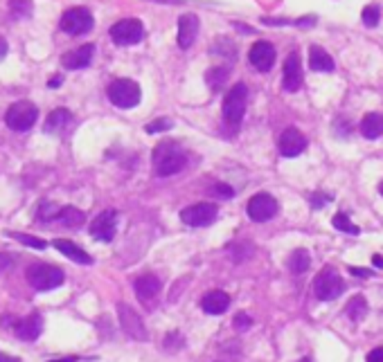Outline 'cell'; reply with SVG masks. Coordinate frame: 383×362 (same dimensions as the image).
Segmentation results:
<instances>
[{
	"mask_svg": "<svg viewBox=\"0 0 383 362\" xmlns=\"http://www.w3.org/2000/svg\"><path fill=\"white\" fill-rule=\"evenodd\" d=\"M361 21L368 25V28H377L379 21H381V10L379 5H368L361 14Z\"/></svg>",
	"mask_w": 383,
	"mask_h": 362,
	"instance_id": "1f68e13d",
	"label": "cell"
},
{
	"mask_svg": "<svg viewBox=\"0 0 383 362\" xmlns=\"http://www.w3.org/2000/svg\"><path fill=\"white\" fill-rule=\"evenodd\" d=\"M92 57H95V46H92V43H86V46L77 48L72 52H66L61 63L66 70H81V68L90 66Z\"/></svg>",
	"mask_w": 383,
	"mask_h": 362,
	"instance_id": "2e32d148",
	"label": "cell"
},
{
	"mask_svg": "<svg viewBox=\"0 0 383 362\" xmlns=\"http://www.w3.org/2000/svg\"><path fill=\"white\" fill-rule=\"evenodd\" d=\"M59 223L66 228H81L84 225V212L81 210H77V207H63L61 212H59Z\"/></svg>",
	"mask_w": 383,
	"mask_h": 362,
	"instance_id": "4316f807",
	"label": "cell"
},
{
	"mask_svg": "<svg viewBox=\"0 0 383 362\" xmlns=\"http://www.w3.org/2000/svg\"><path fill=\"white\" fill-rule=\"evenodd\" d=\"M277 146H279V153H282L284 158H295V155H300L306 149V137L302 131H297V128L291 126L282 133Z\"/></svg>",
	"mask_w": 383,
	"mask_h": 362,
	"instance_id": "5bb4252c",
	"label": "cell"
},
{
	"mask_svg": "<svg viewBox=\"0 0 383 362\" xmlns=\"http://www.w3.org/2000/svg\"><path fill=\"white\" fill-rule=\"evenodd\" d=\"M0 362H19V358H10V356H3V353H0Z\"/></svg>",
	"mask_w": 383,
	"mask_h": 362,
	"instance_id": "7bdbcfd3",
	"label": "cell"
},
{
	"mask_svg": "<svg viewBox=\"0 0 383 362\" xmlns=\"http://www.w3.org/2000/svg\"><path fill=\"white\" fill-rule=\"evenodd\" d=\"M309 68L313 72H331L334 70V59L327 54V50L313 46L309 50Z\"/></svg>",
	"mask_w": 383,
	"mask_h": 362,
	"instance_id": "7402d4cb",
	"label": "cell"
},
{
	"mask_svg": "<svg viewBox=\"0 0 383 362\" xmlns=\"http://www.w3.org/2000/svg\"><path fill=\"white\" fill-rule=\"evenodd\" d=\"M7 237H12V239L19 241V243H23V245H30V248H37V250H43V248L48 245L46 241L34 239V237H28V234H21V232H10V234H7Z\"/></svg>",
	"mask_w": 383,
	"mask_h": 362,
	"instance_id": "d6a6232c",
	"label": "cell"
},
{
	"mask_svg": "<svg viewBox=\"0 0 383 362\" xmlns=\"http://www.w3.org/2000/svg\"><path fill=\"white\" fill-rule=\"evenodd\" d=\"M286 265H288V270H291L293 274H302V272H306L309 270V265H311V254L306 252V250H295V252L288 257V261H286Z\"/></svg>",
	"mask_w": 383,
	"mask_h": 362,
	"instance_id": "d4e9b609",
	"label": "cell"
},
{
	"mask_svg": "<svg viewBox=\"0 0 383 362\" xmlns=\"http://www.w3.org/2000/svg\"><path fill=\"white\" fill-rule=\"evenodd\" d=\"M59 207L55 203H50V201H41L39 205V210H37V219L39 223H50V221H55L59 217Z\"/></svg>",
	"mask_w": 383,
	"mask_h": 362,
	"instance_id": "83f0119b",
	"label": "cell"
},
{
	"mask_svg": "<svg viewBox=\"0 0 383 362\" xmlns=\"http://www.w3.org/2000/svg\"><path fill=\"white\" fill-rule=\"evenodd\" d=\"M379 194H381V196H383V183H381V185H379Z\"/></svg>",
	"mask_w": 383,
	"mask_h": 362,
	"instance_id": "bcb514c9",
	"label": "cell"
},
{
	"mask_svg": "<svg viewBox=\"0 0 383 362\" xmlns=\"http://www.w3.org/2000/svg\"><path fill=\"white\" fill-rule=\"evenodd\" d=\"M230 306V297L224 290H210L206 297L201 299V308L206 310L208 315H221L226 313Z\"/></svg>",
	"mask_w": 383,
	"mask_h": 362,
	"instance_id": "ffe728a7",
	"label": "cell"
},
{
	"mask_svg": "<svg viewBox=\"0 0 383 362\" xmlns=\"http://www.w3.org/2000/svg\"><path fill=\"white\" fill-rule=\"evenodd\" d=\"M153 171L156 176H174L178 171H183L187 165V155L183 151V146L178 142H160L156 149H153Z\"/></svg>",
	"mask_w": 383,
	"mask_h": 362,
	"instance_id": "6da1fadb",
	"label": "cell"
},
{
	"mask_svg": "<svg viewBox=\"0 0 383 362\" xmlns=\"http://www.w3.org/2000/svg\"><path fill=\"white\" fill-rule=\"evenodd\" d=\"M212 194L215 196H219V198H233V187H228L226 183H219V185H215L212 187Z\"/></svg>",
	"mask_w": 383,
	"mask_h": 362,
	"instance_id": "d590c367",
	"label": "cell"
},
{
	"mask_svg": "<svg viewBox=\"0 0 383 362\" xmlns=\"http://www.w3.org/2000/svg\"><path fill=\"white\" fill-rule=\"evenodd\" d=\"M282 86H284L286 92L300 90V86H302V63H300V54H297V52H291V54L286 57Z\"/></svg>",
	"mask_w": 383,
	"mask_h": 362,
	"instance_id": "9a60e30c",
	"label": "cell"
},
{
	"mask_svg": "<svg viewBox=\"0 0 383 362\" xmlns=\"http://www.w3.org/2000/svg\"><path fill=\"white\" fill-rule=\"evenodd\" d=\"M55 248H57L61 254H66L68 259H70V261H75V263H81V265H90V263H92V257L86 252V250H81L79 245H75L72 241L57 239V241H55Z\"/></svg>",
	"mask_w": 383,
	"mask_h": 362,
	"instance_id": "44dd1931",
	"label": "cell"
},
{
	"mask_svg": "<svg viewBox=\"0 0 383 362\" xmlns=\"http://www.w3.org/2000/svg\"><path fill=\"white\" fill-rule=\"evenodd\" d=\"M37 117H39V110L37 106H34L32 101H16L12 103L10 108H7V113H5V122L7 126L12 128V131H28V128L34 126V122H37Z\"/></svg>",
	"mask_w": 383,
	"mask_h": 362,
	"instance_id": "8992f818",
	"label": "cell"
},
{
	"mask_svg": "<svg viewBox=\"0 0 383 362\" xmlns=\"http://www.w3.org/2000/svg\"><path fill=\"white\" fill-rule=\"evenodd\" d=\"M199 34V19L194 14H185L178 19V46L187 50Z\"/></svg>",
	"mask_w": 383,
	"mask_h": 362,
	"instance_id": "ac0fdd59",
	"label": "cell"
},
{
	"mask_svg": "<svg viewBox=\"0 0 383 362\" xmlns=\"http://www.w3.org/2000/svg\"><path fill=\"white\" fill-rule=\"evenodd\" d=\"M246 103H248V88L244 83L233 86L224 97V119L230 126H239L246 113Z\"/></svg>",
	"mask_w": 383,
	"mask_h": 362,
	"instance_id": "277c9868",
	"label": "cell"
},
{
	"mask_svg": "<svg viewBox=\"0 0 383 362\" xmlns=\"http://www.w3.org/2000/svg\"><path fill=\"white\" fill-rule=\"evenodd\" d=\"M331 223H334V228L340 230V232H345V234H359V225H354V223L350 221V217L343 212H338L334 219H331Z\"/></svg>",
	"mask_w": 383,
	"mask_h": 362,
	"instance_id": "f1b7e54d",
	"label": "cell"
},
{
	"mask_svg": "<svg viewBox=\"0 0 383 362\" xmlns=\"http://www.w3.org/2000/svg\"><path fill=\"white\" fill-rule=\"evenodd\" d=\"M144 37V28L138 19H124V21H117L113 28H110V39L117 46H135V43H140Z\"/></svg>",
	"mask_w": 383,
	"mask_h": 362,
	"instance_id": "ba28073f",
	"label": "cell"
},
{
	"mask_svg": "<svg viewBox=\"0 0 383 362\" xmlns=\"http://www.w3.org/2000/svg\"><path fill=\"white\" fill-rule=\"evenodd\" d=\"M10 12L14 19H30L32 16V3L30 0H10Z\"/></svg>",
	"mask_w": 383,
	"mask_h": 362,
	"instance_id": "4dcf8cb0",
	"label": "cell"
},
{
	"mask_svg": "<svg viewBox=\"0 0 383 362\" xmlns=\"http://www.w3.org/2000/svg\"><path fill=\"white\" fill-rule=\"evenodd\" d=\"M345 313L352 322H361L363 317L368 315V301H365V297H361V295H354L350 301H347Z\"/></svg>",
	"mask_w": 383,
	"mask_h": 362,
	"instance_id": "484cf974",
	"label": "cell"
},
{
	"mask_svg": "<svg viewBox=\"0 0 383 362\" xmlns=\"http://www.w3.org/2000/svg\"><path fill=\"white\" fill-rule=\"evenodd\" d=\"M361 133L368 140H377L383 135V115L381 113H368L361 122Z\"/></svg>",
	"mask_w": 383,
	"mask_h": 362,
	"instance_id": "603a6c76",
	"label": "cell"
},
{
	"mask_svg": "<svg viewBox=\"0 0 383 362\" xmlns=\"http://www.w3.org/2000/svg\"><path fill=\"white\" fill-rule=\"evenodd\" d=\"M226 79H228V68H212V70H208V74H206V81L212 90L221 88V86L226 83Z\"/></svg>",
	"mask_w": 383,
	"mask_h": 362,
	"instance_id": "f546056e",
	"label": "cell"
},
{
	"mask_svg": "<svg viewBox=\"0 0 383 362\" xmlns=\"http://www.w3.org/2000/svg\"><path fill=\"white\" fill-rule=\"evenodd\" d=\"M251 326H253L251 315H246V313H237L235 315V329L246 331V329H251Z\"/></svg>",
	"mask_w": 383,
	"mask_h": 362,
	"instance_id": "e575fe53",
	"label": "cell"
},
{
	"mask_svg": "<svg viewBox=\"0 0 383 362\" xmlns=\"http://www.w3.org/2000/svg\"><path fill=\"white\" fill-rule=\"evenodd\" d=\"M7 50H10V48H7V41L0 37V61H3V59L7 57Z\"/></svg>",
	"mask_w": 383,
	"mask_h": 362,
	"instance_id": "60d3db41",
	"label": "cell"
},
{
	"mask_svg": "<svg viewBox=\"0 0 383 362\" xmlns=\"http://www.w3.org/2000/svg\"><path fill=\"white\" fill-rule=\"evenodd\" d=\"M14 331L21 340L34 342L41 333H43V317H41L39 313H32L28 317H23V320H19V324H16Z\"/></svg>",
	"mask_w": 383,
	"mask_h": 362,
	"instance_id": "e0dca14e",
	"label": "cell"
},
{
	"mask_svg": "<svg viewBox=\"0 0 383 362\" xmlns=\"http://www.w3.org/2000/svg\"><path fill=\"white\" fill-rule=\"evenodd\" d=\"M219 217V207L217 203H197L185 207L181 212V221L190 228H206L212 225Z\"/></svg>",
	"mask_w": 383,
	"mask_h": 362,
	"instance_id": "52a82bcc",
	"label": "cell"
},
{
	"mask_svg": "<svg viewBox=\"0 0 383 362\" xmlns=\"http://www.w3.org/2000/svg\"><path fill=\"white\" fill-rule=\"evenodd\" d=\"M368 362H383V347L372 349V351L368 353Z\"/></svg>",
	"mask_w": 383,
	"mask_h": 362,
	"instance_id": "f35d334b",
	"label": "cell"
},
{
	"mask_svg": "<svg viewBox=\"0 0 383 362\" xmlns=\"http://www.w3.org/2000/svg\"><path fill=\"white\" fill-rule=\"evenodd\" d=\"M350 272L354 274V277H372V272L365 268H350Z\"/></svg>",
	"mask_w": 383,
	"mask_h": 362,
	"instance_id": "ab89813d",
	"label": "cell"
},
{
	"mask_svg": "<svg viewBox=\"0 0 383 362\" xmlns=\"http://www.w3.org/2000/svg\"><path fill=\"white\" fill-rule=\"evenodd\" d=\"M66 274L61 268H57V265H50V263H34L28 268V281L34 290L39 292H48V290H55L63 283Z\"/></svg>",
	"mask_w": 383,
	"mask_h": 362,
	"instance_id": "7a4b0ae2",
	"label": "cell"
},
{
	"mask_svg": "<svg viewBox=\"0 0 383 362\" xmlns=\"http://www.w3.org/2000/svg\"><path fill=\"white\" fill-rule=\"evenodd\" d=\"M72 122V115H70V110H66V108H57L52 110V113L48 115V122H46V131L48 133H59V131H63V128Z\"/></svg>",
	"mask_w": 383,
	"mask_h": 362,
	"instance_id": "cb8c5ba5",
	"label": "cell"
},
{
	"mask_svg": "<svg viewBox=\"0 0 383 362\" xmlns=\"http://www.w3.org/2000/svg\"><path fill=\"white\" fill-rule=\"evenodd\" d=\"M92 14L86 7H72L61 16V30L66 34H72V37H79V34H86L92 30Z\"/></svg>",
	"mask_w": 383,
	"mask_h": 362,
	"instance_id": "9c48e42d",
	"label": "cell"
},
{
	"mask_svg": "<svg viewBox=\"0 0 383 362\" xmlns=\"http://www.w3.org/2000/svg\"><path fill=\"white\" fill-rule=\"evenodd\" d=\"M133 288H135V295H138V299L147 304V301H151L153 297H158V292H160V279L156 277V274L147 272V274H142V277L135 279Z\"/></svg>",
	"mask_w": 383,
	"mask_h": 362,
	"instance_id": "d6986e66",
	"label": "cell"
},
{
	"mask_svg": "<svg viewBox=\"0 0 383 362\" xmlns=\"http://www.w3.org/2000/svg\"><path fill=\"white\" fill-rule=\"evenodd\" d=\"M117 315H120V324H122V329L129 338L147 340V329H144V324H142V317L135 313L131 306L120 304L117 306Z\"/></svg>",
	"mask_w": 383,
	"mask_h": 362,
	"instance_id": "7c38bea8",
	"label": "cell"
},
{
	"mask_svg": "<svg viewBox=\"0 0 383 362\" xmlns=\"http://www.w3.org/2000/svg\"><path fill=\"white\" fill-rule=\"evenodd\" d=\"M14 265V257L7 254V252H0V270H7Z\"/></svg>",
	"mask_w": 383,
	"mask_h": 362,
	"instance_id": "74e56055",
	"label": "cell"
},
{
	"mask_svg": "<svg viewBox=\"0 0 383 362\" xmlns=\"http://www.w3.org/2000/svg\"><path fill=\"white\" fill-rule=\"evenodd\" d=\"M246 212H248L251 221H255V223H266V221H271L277 214V201L271 194H266V192L255 194L251 201H248V207H246Z\"/></svg>",
	"mask_w": 383,
	"mask_h": 362,
	"instance_id": "30bf717a",
	"label": "cell"
},
{
	"mask_svg": "<svg viewBox=\"0 0 383 362\" xmlns=\"http://www.w3.org/2000/svg\"><path fill=\"white\" fill-rule=\"evenodd\" d=\"M108 99L113 106L117 108H133V106H138L140 103V97H142V92H140V86L131 81V79H115L113 83L108 86Z\"/></svg>",
	"mask_w": 383,
	"mask_h": 362,
	"instance_id": "5b68a950",
	"label": "cell"
},
{
	"mask_svg": "<svg viewBox=\"0 0 383 362\" xmlns=\"http://www.w3.org/2000/svg\"><path fill=\"white\" fill-rule=\"evenodd\" d=\"M172 126H174L172 119L160 117V119H156V122H149L147 126H144V131H147V133H160V131H169Z\"/></svg>",
	"mask_w": 383,
	"mask_h": 362,
	"instance_id": "836d02e7",
	"label": "cell"
},
{
	"mask_svg": "<svg viewBox=\"0 0 383 362\" xmlns=\"http://www.w3.org/2000/svg\"><path fill=\"white\" fill-rule=\"evenodd\" d=\"M372 263L377 265V268H383V259H381V257H374V259H372Z\"/></svg>",
	"mask_w": 383,
	"mask_h": 362,
	"instance_id": "ee69618b",
	"label": "cell"
},
{
	"mask_svg": "<svg viewBox=\"0 0 383 362\" xmlns=\"http://www.w3.org/2000/svg\"><path fill=\"white\" fill-rule=\"evenodd\" d=\"M153 3H167V5H178V3H181V0H153Z\"/></svg>",
	"mask_w": 383,
	"mask_h": 362,
	"instance_id": "f6af8a7d",
	"label": "cell"
},
{
	"mask_svg": "<svg viewBox=\"0 0 383 362\" xmlns=\"http://www.w3.org/2000/svg\"><path fill=\"white\" fill-rule=\"evenodd\" d=\"M79 358H75V356H68V358H59V360H50V362H77Z\"/></svg>",
	"mask_w": 383,
	"mask_h": 362,
	"instance_id": "b9f144b4",
	"label": "cell"
},
{
	"mask_svg": "<svg viewBox=\"0 0 383 362\" xmlns=\"http://www.w3.org/2000/svg\"><path fill=\"white\" fill-rule=\"evenodd\" d=\"M345 290V281L340 277V272L336 268H331V265H325L318 274L316 279H313V292H316V297L320 301H331L343 295Z\"/></svg>",
	"mask_w": 383,
	"mask_h": 362,
	"instance_id": "3957f363",
	"label": "cell"
},
{
	"mask_svg": "<svg viewBox=\"0 0 383 362\" xmlns=\"http://www.w3.org/2000/svg\"><path fill=\"white\" fill-rule=\"evenodd\" d=\"M248 61L255 70L268 72L275 63V48L268 41H257L248 52Z\"/></svg>",
	"mask_w": 383,
	"mask_h": 362,
	"instance_id": "4fadbf2b",
	"label": "cell"
},
{
	"mask_svg": "<svg viewBox=\"0 0 383 362\" xmlns=\"http://www.w3.org/2000/svg\"><path fill=\"white\" fill-rule=\"evenodd\" d=\"M329 201H331V196H327V194H313V196H311V205L316 207V210H320V207H325Z\"/></svg>",
	"mask_w": 383,
	"mask_h": 362,
	"instance_id": "8d00e7d4",
	"label": "cell"
},
{
	"mask_svg": "<svg viewBox=\"0 0 383 362\" xmlns=\"http://www.w3.org/2000/svg\"><path fill=\"white\" fill-rule=\"evenodd\" d=\"M115 232H117V212L115 210H106V212L97 214L90 223V237H95L97 241H104V243L113 241Z\"/></svg>",
	"mask_w": 383,
	"mask_h": 362,
	"instance_id": "8fae6325",
	"label": "cell"
}]
</instances>
